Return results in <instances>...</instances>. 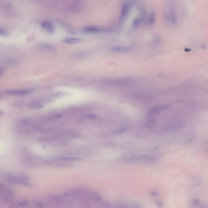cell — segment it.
<instances>
[{"label":"cell","mask_w":208,"mask_h":208,"mask_svg":"<svg viewBox=\"0 0 208 208\" xmlns=\"http://www.w3.org/2000/svg\"><path fill=\"white\" fill-rule=\"evenodd\" d=\"M1 177L3 180L14 185L24 186L32 185L29 176L24 173L3 172L1 174Z\"/></svg>","instance_id":"6da1fadb"},{"label":"cell","mask_w":208,"mask_h":208,"mask_svg":"<svg viewBox=\"0 0 208 208\" xmlns=\"http://www.w3.org/2000/svg\"><path fill=\"white\" fill-rule=\"evenodd\" d=\"M177 4L170 3L165 9L164 17L166 23L171 26L177 24L179 19V12Z\"/></svg>","instance_id":"7a4b0ae2"},{"label":"cell","mask_w":208,"mask_h":208,"mask_svg":"<svg viewBox=\"0 0 208 208\" xmlns=\"http://www.w3.org/2000/svg\"><path fill=\"white\" fill-rule=\"evenodd\" d=\"M15 192L10 187L1 183L0 184V201L5 205H10L13 202Z\"/></svg>","instance_id":"3957f363"},{"label":"cell","mask_w":208,"mask_h":208,"mask_svg":"<svg viewBox=\"0 0 208 208\" xmlns=\"http://www.w3.org/2000/svg\"><path fill=\"white\" fill-rule=\"evenodd\" d=\"M45 164L52 167L62 168L69 167L72 166V163L64 162L58 159L56 157L49 159L45 162Z\"/></svg>","instance_id":"277c9868"},{"label":"cell","mask_w":208,"mask_h":208,"mask_svg":"<svg viewBox=\"0 0 208 208\" xmlns=\"http://www.w3.org/2000/svg\"><path fill=\"white\" fill-rule=\"evenodd\" d=\"M23 161L26 166L31 168L38 167L42 164H45V162H43L40 159L33 156L26 157Z\"/></svg>","instance_id":"5b68a950"},{"label":"cell","mask_w":208,"mask_h":208,"mask_svg":"<svg viewBox=\"0 0 208 208\" xmlns=\"http://www.w3.org/2000/svg\"><path fill=\"white\" fill-rule=\"evenodd\" d=\"M8 95L23 96L29 95L33 92V89H27L23 90H9L5 91Z\"/></svg>","instance_id":"8992f818"},{"label":"cell","mask_w":208,"mask_h":208,"mask_svg":"<svg viewBox=\"0 0 208 208\" xmlns=\"http://www.w3.org/2000/svg\"><path fill=\"white\" fill-rule=\"evenodd\" d=\"M154 160V159L150 156L138 155L130 157L128 161L131 162H151L153 161Z\"/></svg>","instance_id":"52a82bcc"},{"label":"cell","mask_w":208,"mask_h":208,"mask_svg":"<svg viewBox=\"0 0 208 208\" xmlns=\"http://www.w3.org/2000/svg\"><path fill=\"white\" fill-rule=\"evenodd\" d=\"M133 49V47L129 46L118 45L111 47L110 49V50L116 53H126L131 51Z\"/></svg>","instance_id":"ba28073f"},{"label":"cell","mask_w":208,"mask_h":208,"mask_svg":"<svg viewBox=\"0 0 208 208\" xmlns=\"http://www.w3.org/2000/svg\"><path fill=\"white\" fill-rule=\"evenodd\" d=\"M32 206L33 208H53L48 202L37 200L33 201Z\"/></svg>","instance_id":"9c48e42d"},{"label":"cell","mask_w":208,"mask_h":208,"mask_svg":"<svg viewBox=\"0 0 208 208\" xmlns=\"http://www.w3.org/2000/svg\"><path fill=\"white\" fill-rule=\"evenodd\" d=\"M130 81L127 79H116L114 80H109L106 81L105 83L108 85H119L126 84L130 82Z\"/></svg>","instance_id":"30bf717a"},{"label":"cell","mask_w":208,"mask_h":208,"mask_svg":"<svg viewBox=\"0 0 208 208\" xmlns=\"http://www.w3.org/2000/svg\"><path fill=\"white\" fill-rule=\"evenodd\" d=\"M168 108V106L159 105L150 108L148 111V113L150 114H156L161 111L164 110Z\"/></svg>","instance_id":"8fae6325"},{"label":"cell","mask_w":208,"mask_h":208,"mask_svg":"<svg viewBox=\"0 0 208 208\" xmlns=\"http://www.w3.org/2000/svg\"><path fill=\"white\" fill-rule=\"evenodd\" d=\"M84 32L88 33H98L102 32V29L99 27L89 26L83 29Z\"/></svg>","instance_id":"7c38bea8"},{"label":"cell","mask_w":208,"mask_h":208,"mask_svg":"<svg viewBox=\"0 0 208 208\" xmlns=\"http://www.w3.org/2000/svg\"><path fill=\"white\" fill-rule=\"evenodd\" d=\"M41 26L46 31L50 33L54 32V28L53 24L49 20H45L41 23Z\"/></svg>","instance_id":"4fadbf2b"},{"label":"cell","mask_w":208,"mask_h":208,"mask_svg":"<svg viewBox=\"0 0 208 208\" xmlns=\"http://www.w3.org/2000/svg\"><path fill=\"white\" fill-rule=\"evenodd\" d=\"M45 105L42 99L33 101L29 104V108L32 109H38L42 108Z\"/></svg>","instance_id":"5bb4252c"},{"label":"cell","mask_w":208,"mask_h":208,"mask_svg":"<svg viewBox=\"0 0 208 208\" xmlns=\"http://www.w3.org/2000/svg\"><path fill=\"white\" fill-rule=\"evenodd\" d=\"M81 41H82L81 39L77 37H67L63 40V42L64 43L69 44L80 43Z\"/></svg>","instance_id":"9a60e30c"},{"label":"cell","mask_w":208,"mask_h":208,"mask_svg":"<svg viewBox=\"0 0 208 208\" xmlns=\"http://www.w3.org/2000/svg\"><path fill=\"white\" fill-rule=\"evenodd\" d=\"M37 48L40 49L47 51H54L55 50V48L54 46L48 44H41L37 46Z\"/></svg>","instance_id":"2e32d148"},{"label":"cell","mask_w":208,"mask_h":208,"mask_svg":"<svg viewBox=\"0 0 208 208\" xmlns=\"http://www.w3.org/2000/svg\"><path fill=\"white\" fill-rule=\"evenodd\" d=\"M130 6L129 4H125L123 6L122 12H121V18H125V17L128 15L129 10H130Z\"/></svg>","instance_id":"e0dca14e"},{"label":"cell","mask_w":208,"mask_h":208,"mask_svg":"<svg viewBox=\"0 0 208 208\" xmlns=\"http://www.w3.org/2000/svg\"><path fill=\"white\" fill-rule=\"evenodd\" d=\"M155 19V14L154 12H152L151 13L149 17L148 18V23L150 25H152L154 24Z\"/></svg>","instance_id":"ac0fdd59"},{"label":"cell","mask_w":208,"mask_h":208,"mask_svg":"<svg viewBox=\"0 0 208 208\" xmlns=\"http://www.w3.org/2000/svg\"><path fill=\"white\" fill-rule=\"evenodd\" d=\"M88 54L87 52H78L75 54V56L77 57H82L87 55Z\"/></svg>","instance_id":"d6986e66"},{"label":"cell","mask_w":208,"mask_h":208,"mask_svg":"<svg viewBox=\"0 0 208 208\" xmlns=\"http://www.w3.org/2000/svg\"><path fill=\"white\" fill-rule=\"evenodd\" d=\"M8 32L6 30V29H5L4 28H1V29H0V34L1 35L3 36H6L7 35Z\"/></svg>","instance_id":"ffe728a7"}]
</instances>
